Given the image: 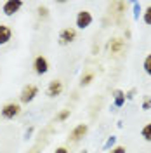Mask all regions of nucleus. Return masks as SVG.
Returning <instances> with one entry per match:
<instances>
[{
    "label": "nucleus",
    "mask_w": 151,
    "mask_h": 153,
    "mask_svg": "<svg viewBox=\"0 0 151 153\" xmlns=\"http://www.w3.org/2000/svg\"><path fill=\"white\" fill-rule=\"evenodd\" d=\"M37 94H38V87L33 85V84H30V85L23 87V91L19 94V99H21V103H31Z\"/></svg>",
    "instance_id": "1"
},
{
    "label": "nucleus",
    "mask_w": 151,
    "mask_h": 153,
    "mask_svg": "<svg viewBox=\"0 0 151 153\" xmlns=\"http://www.w3.org/2000/svg\"><path fill=\"white\" fill-rule=\"evenodd\" d=\"M19 113H21V106L18 103H7V105H4V108H2V117L7 118V120H12Z\"/></svg>",
    "instance_id": "2"
},
{
    "label": "nucleus",
    "mask_w": 151,
    "mask_h": 153,
    "mask_svg": "<svg viewBox=\"0 0 151 153\" xmlns=\"http://www.w3.org/2000/svg\"><path fill=\"white\" fill-rule=\"evenodd\" d=\"M90 23H92V14H90L89 10H80V12L76 14V26L80 30L89 28Z\"/></svg>",
    "instance_id": "3"
},
{
    "label": "nucleus",
    "mask_w": 151,
    "mask_h": 153,
    "mask_svg": "<svg viewBox=\"0 0 151 153\" xmlns=\"http://www.w3.org/2000/svg\"><path fill=\"white\" fill-rule=\"evenodd\" d=\"M33 70H35L37 75H44V73H47L49 71L47 57H44V56H37L35 57V61H33Z\"/></svg>",
    "instance_id": "4"
},
{
    "label": "nucleus",
    "mask_w": 151,
    "mask_h": 153,
    "mask_svg": "<svg viewBox=\"0 0 151 153\" xmlns=\"http://www.w3.org/2000/svg\"><path fill=\"white\" fill-rule=\"evenodd\" d=\"M21 7H23V2H21V0H7V2L4 4V14H5V16H12V14H16Z\"/></svg>",
    "instance_id": "5"
},
{
    "label": "nucleus",
    "mask_w": 151,
    "mask_h": 153,
    "mask_svg": "<svg viewBox=\"0 0 151 153\" xmlns=\"http://www.w3.org/2000/svg\"><path fill=\"white\" fill-rule=\"evenodd\" d=\"M108 49H110L111 54L118 56V54H122L123 49H125V42H123L122 38H111V40L108 42Z\"/></svg>",
    "instance_id": "6"
},
{
    "label": "nucleus",
    "mask_w": 151,
    "mask_h": 153,
    "mask_svg": "<svg viewBox=\"0 0 151 153\" xmlns=\"http://www.w3.org/2000/svg\"><path fill=\"white\" fill-rule=\"evenodd\" d=\"M87 131H89V127H87V124H80V125H76L75 129L70 132V139L73 141V143H76L78 139H82L85 134H87Z\"/></svg>",
    "instance_id": "7"
},
{
    "label": "nucleus",
    "mask_w": 151,
    "mask_h": 153,
    "mask_svg": "<svg viewBox=\"0 0 151 153\" xmlns=\"http://www.w3.org/2000/svg\"><path fill=\"white\" fill-rule=\"evenodd\" d=\"M63 92V82L61 80H52L49 82V87H47V96L49 97H56Z\"/></svg>",
    "instance_id": "8"
},
{
    "label": "nucleus",
    "mask_w": 151,
    "mask_h": 153,
    "mask_svg": "<svg viewBox=\"0 0 151 153\" xmlns=\"http://www.w3.org/2000/svg\"><path fill=\"white\" fill-rule=\"evenodd\" d=\"M75 38H76V31L73 28H64V30H61V33H59L61 44H71Z\"/></svg>",
    "instance_id": "9"
},
{
    "label": "nucleus",
    "mask_w": 151,
    "mask_h": 153,
    "mask_svg": "<svg viewBox=\"0 0 151 153\" xmlns=\"http://www.w3.org/2000/svg\"><path fill=\"white\" fill-rule=\"evenodd\" d=\"M12 37V30L5 25H0V45H5Z\"/></svg>",
    "instance_id": "10"
},
{
    "label": "nucleus",
    "mask_w": 151,
    "mask_h": 153,
    "mask_svg": "<svg viewBox=\"0 0 151 153\" xmlns=\"http://www.w3.org/2000/svg\"><path fill=\"white\" fill-rule=\"evenodd\" d=\"M123 103H125V94L122 91H116L115 92V105L120 108V106H123Z\"/></svg>",
    "instance_id": "11"
},
{
    "label": "nucleus",
    "mask_w": 151,
    "mask_h": 153,
    "mask_svg": "<svg viewBox=\"0 0 151 153\" xmlns=\"http://www.w3.org/2000/svg\"><path fill=\"white\" fill-rule=\"evenodd\" d=\"M141 136L144 137V139H146V141H151V122H150V124H146L144 127H142Z\"/></svg>",
    "instance_id": "12"
},
{
    "label": "nucleus",
    "mask_w": 151,
    "mask_h": 153,
    "mask_svg": "<svg viewBox=\"0 0 151 153\" xmlns=\"http://www.w3.org/2000/svg\"><path fill=\"white\" fill-rule=\"evenodd\" d=\"M92 80H94V73L92 71H85L82 75V85H89Z\"/></svg>",
    "instance_id": "13"
},
{
    "label": "nucleus",
    "mask_w": 151,
    "mask_h": 153,
    "mask_svg": "<svg viewBox=\"0 0 151 153\" xmlns=\"http://www.w3.org/2000/svg\"><path fill=\"white\" fill-rule=\"evenodd\" d=\"M142 68H144V71L151 76V54H148V56H146L144 63H142Z\"/></svg>",
    "instance_id": "14"
},
{
    "label": "nucleus",
    "mask_w": 151,
    "mask_h": 153,
    "mask_svg": "<svg viewBox=\"0 0 151 153\" xmlns=\"http://www.w3.org/2000/svg\"><path fill=\"white\" fill-rule=\"evenodd\" d=\"M142 19H144V23H146L148 26H151V5H148V7H146L144 14H142Z\"/></svg>",
    "instance_id": "15"
},
{
    "label": "nucleus",
    "mask_w": 151,
    "mask_h": 153,
    "mask_svg": "<svg viewBox=\"0 0 151 153\" xmlns=\"http://www.w3.org/2000/svg\"><path fill=\"white\" fill-rule=\"evenodd\" d=\"M68 117H70V110H63L61 113L57 115V120H59V122H63V120H66Z\"/></svg>",
    "instance_id": "16"
},
{
    "label": "nucleus",
    "mask_w": 151,
    "mask_h": 153,
    "mask_svg": "<svg viewBox=\"0 0 151 153\" xmlns=\"http://www.w3.org/2000/svg\"><path fill=\"white\" fill-rule=\"evenodd\" d=\"M110 153H127V150H125V146H116V148H113Z\"/></svg>",
    "instance_id": "17"
},
{
    "label": "nucleus",
    "mask_w": 151,
    "mask_h": 153,
    "mask_svg": "<svg viewBox=\"0 0 151 153\" xmlns=\"http://www.w3.org/2000/svg\"><path fill=\"white\" fill-rule=\"evenodd\" d=\"M151 108V97H146L144 103H142V110H150Z\"/></svg>",
    "instance_id": "18"
},
{
    "label": "nucleus",
    "mask_w": 151,
    "mask_h": 153,
    "mask_svg": "<svg viewBox=\"0 0 151 153\" xmlns=\"http://www.w3.org/2000/svg\"><path fill=\"white\" fill-rule=\"evenodd\" d=\"M38 16H44L45 18L47 16V9L45 7H38Z\"/></svg>",
    "instance_id": "19"
},
{
    "label": "nucleus",
    "mask_w": 151,
    "mask_h": 153,
    "mask_svg": "<svg viewBox=\"0 0 151 153\" xmlns=\"http://www.w3.org/2000/svg\"><path fill=\"white\" fill-rule=\"evenodd\" d=\"M54 153H70V152H68V150L64 148V146H61V148H57V150H56Z\"/></svg>",
    "instance_id": "20"
},
{
    "label": "nucleus",
    "mask_w": 151,
    "mask_h": 153,
    "mask_svg": "<svg viewBox=\"0 0 151 153\" xmlns=\"http://www.w3.org/2000/svg\"><path fill=\"white\" fill-rule=\"evenodd\" d=\"M84 153H85V152H84Z\"/></svg>",
    "instance_id": "21"
}]
</instances>
